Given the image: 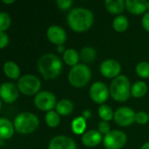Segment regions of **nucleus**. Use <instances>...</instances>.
Listing matches in <instances>:
<instances>
[{
    "label": "nucleus",
    "instance_id": "obj_1",
    "mask_svg": "<svg viewBox=\"0 0 149 149\" xmlns=\"http://www.w3.org/2000/svg\"><path fill=\"white\" fill-rule=\"evenodd\" d=\"M93 14L91 10L85 8L72 9L67 16V23L69 26L75 31H87L93 24Z\"/></svg>",
    "mask_w": 149,
    "mask_h": 149
},
{
    "label": "nucleus",
    "instance_id": "obj_2",
    "mask_svg": "<svg viewBox=\"0 0 149 149\" xmlns=\"http://www.w3.org/2000/svg\"><path fill=\"white\" fill-rule=\"evenodd\" d=\"M38 68L45 79H52L61 73L63 65L58 56L53 53H46L39 58Z\"/></svg>",
    "mask_w": 149,
    "mask_h": 149
},
{
    "label": "nucleus",
    "instance_id": "obj_3",
    "mask_svg": "<svg viewBox=\"0 0 149 149\" xmlns=\"http://www.w3.org/2000/svg\"><path fill=\"white\" fill-rule=\"evenodd\" d=\"M131 88L128 78L125 75H119L112 81L109 92L113 100L124 102L129 99Z\"/></svg>",
    "mask_w": 149,
    "mask_h": 149
},
{
    "label": "nucleus",
    "instance_id": "obj_4",
    "mask_svg": "<svg viewBox=\"0 0 149 149\" xmlns=\"http://www.w3.org/2000/svg\"><path fill=\"white\" fill-rule=\"evenodd\" d=\"M39 124L38 117L29 112L19 113L14 120V127L16 131L22 134H27L34 132Z\"/></svg>",
    "mask_w": 149,
    "mask_h": 149
},
{
    "label": "nucleus",
    "instance_id": "obj_5",
    "mask_svg": "<svg viewBox=\"0 0 149 149\" xmlns=\"http://www.w3.org/2000/svg\"><path fill=\"white\" fill-rule=\"evenodd\" d=\"M91 70L84 64H78L73 66L68 74V80L70 84L75 87H83L91 79Z\"/></svg>",
    "mask_w": 149,
    "mask_h": 149
},
{
    "label": "nucleus",
    "instance_id": "obj_6",
    "mask_svg": "<svg viewBox=\"0 0 149 149\" xmlns=\"http://www.w3.org/2000/svg\"><path fill=\"white\" fill-rule=\"evenodd\" d=\"M17 87L22 93L25 95H33L40 90L41 82L36 76L26 74L18 79Z\"/></svg>",
    "mask_w": 149,
    "mask_h": 149
},
{
    "label": "nucleus",
    "instance_id": "obj_7",
    "mask_svg": "<svg viewBox=\"0 0 149 149\" xmlns=\"http://www.w3.org/2000/svg\"><path fill=\"white\" fill-rule=\"evenodd\" d=\"M103 143L107 149H120L127 143V135L120 130H113L105 135Z\"/></svg>",
    "mask_w": 149,
    "mask_h": 149
},
{
    "label": "nucleus",
    "instance_id": "obj_8",
    "mask_svg": "<svg viewBox=\"0 0 149 149\" xmlns=\"http://www.w3.org/2000/svg\"><path fill=\"white\" fill-rule=\"evenodd\" d=\"M34 104L38 109L49 112L57 106L56 97L53 93L48 91H42L34 98Z\"/></svg>",
    "mask_w": 149,
    "mask_h": 149
},
{
    "label": "nucleus",
    "instance_id": "obj_9",
    "mask_svg": "<svg viewBox=\"0 0 149 149\" xmlns=\"http://www.w3.org/2000/svg\"><path fill=\"white\" fill-rule=\"evenodd\" d=\"M135 113L133 109L127 107H122L118 108L114 112V120L121 127H128L135 121Z\"/></svg>",
    "mask_w": 149,
    "mask_h": 149
},
{
    "label": "nucleus",
    "instance_id": "obj_10",
    "mask_svg": "<svg viewBox=\"0 0 149 149\" xmlns=\"http://www.w3.org/2000/svg\"><path fill=\"white\" fill-rule=\"evenodd\" d=\"M109 90L107 86L101 81L93 83L89 91L91 99L97 104H103L107 100L109 96Z\"/></svg>",
    "mask_w": 149,
    "mask_h": 149
},
{
    "label": "nucleus",
    "instance_id": "obj_11",
    "mask_svg": "<svg viewBox=\"0 0 149 149\" xmlns=\"http://www.w3.org/2000/svg\"><path fill=\"white\" fill-rule=\"evenodd\" d=\"M100 70L103 76L107 78L115 79L119 76L121 70V66L120 63L115 59H106L100 64Z\"/></svg>",
    "mask_w": 149,
    "mask_h": 149
},
{
    "label": "nucleus",
    "instance_id": "obj_12",
    "mask_svg": "<svg viewBox=\"0 0 149 149\" xmlns=\"http://www.w3.org/2000/svg\"><path fill=\"white\" fill-rule=\"evenodd\" d=\"M18 91H19L18 87H17L13 83L5 82L2 84L0 87L1 100L8 104L12 103L17 99L18 94H19Z\"/></svg>",
    "mask_w": 149,
    "mask_h": 149
},
{
    "label": "nucleus",
    "instance_id": "obj_13",
    "mask_svg": "<svg viewBox=\"0 0 149 149\" xmlns=\"http://www.w3.org/2000/svg\"><path fill=\"white\" fill-rule=\"evenodd\" d=\"M48 39L55 45H62L66 40V33L65 30L58 25H52L46 31Z\"/></svg>",
    "mask_w": 149,
    "mask_h": 149
},
{
    "label": "nucleus",
    "instance_id": "obj_14",
    "mask_svg": "<svg viewBox=\"0 0 149 149\" xmlns=\"http://www.w3.org/2000/svg\"><path fill=\"white\" fill-rule=\"evenodd\" d=\"M75 141L67 136L58 135L51 140L49 143V149H76Z\"/></svg>",
    "mask_w": 149,
    "mask_h": 149
},
{
    "label": "nucleus",
    "instance_id": "obj_15",
    "mask_svg": "<svg viewBox=\"0 0 149 149\" xmlns=\"http://www.w3.org/2000/svg\"><path fill=\"white\" fill-rule=\"evenodd\" d=\"M102 140V135L98 130L87 131L82 136V143L88 148H94L98 146Z\"/></svg>",
    "mask_w": 149,
    "mask_h": 149
},
{
    "label": "nucleus",
    "instance_id": "obj_16",
    "mask_svg": "<svg viewBox=\"0 0 149 149\" xmlns=\"http://www.w3.org/2000/svg\"><path fill=\"white\" fill-rule=\"evenodd\" d=\"M148 2L145 0H127L126 7L133 14L140 15L144 13L148 8Z\"/></svg>",
    "mask_w": 149,
    "mask_h": 149
},
{
    "label": "nucleus",
    "instance_id": "obj_17",
    "mask_svg": "<svg viewBox=\"0 0 149 149\" xmlns=\"http://www.w3.org/2000/svg\"><path fill=\"white\" fill-rule=\"evenodd\" d=\"M14 133L12 123L6 118L0 119V137L2 140L10 139Z\"/></svg>",
    "mask_w": 149,
    "mask_h": 149
},
{
    "label": "nucleus",
    "instance_id": "obj_18",
    "mask_svg": "<svg viewBox=\"0 0 149 149\" xmlns=\"http://www.w3.org/2000/svg\"><path fill=\"white\" fill-rule=\"evenodd\" d=\"M105 5L109 12L119 14L124 10L126 2H124L123 0H107L105 2Z\"/></svg>",
    "mask_w": 149,
    "mask_h": 149
},
{
    "label": "nucleus",
    "instance_id": "obj_19",
    "mask_svg": "<svg viewBox=\"0 0 149 149\" xmlns=\"http://www.w3.org/2000/svg\"><path fill=\"white\" fill-rule=\"evenodd\" d=\"M3 72H4L5 75L8 78L11 79H16L20 75L19 67L13 61H7L4 64V65H3Z\"/></svg>",
    "mask_w": 149,
    "mask_h": 149
},
{
    "label": "nucleus",
    "instance_id": "obj_20",
    "mask_svg": "<svg viewBox=\"0 0 149 149\" xmlns=\"http://www.w3.org/2000/svg\"><path fill=\"white\" fill-rule=\"evenodd\" d=\"M79 58H80V57H79V54L78 53V52L72 48L65 50L63 54L64 62L68 65H72V67L78 65Z\"/></svg>",
    "mask_w": 149,
    "mask_h": 149
},
{
    "label": "nucleus",
    "instance_id": "obj_21",
    "mask_svg": "<svg viewBox=\"0 0 149 149\" xmlns=\"http://www.w3.org/2000/svg\"><path fill=\"white\" fill-rule=\"evenodd\" d=\"M73 110V104L69 100H62L57 103L56 112L60 115H69Z\"/></svg>",
    "mask_w": 149,
    "mask_h": 149
},
{
    "label": "nucleus",
    "instance_id": "obj_22",
    "mask_svg": "<svg viewBox=\"0 0 149 149\" xmlns=\"http://www.w3.org/2000/svg\"><path fill=\"white\" fill-rule=\"evenodd\" d=\"M148 93V86L144 81L135 82L131 88V94L134 98H141Z\"/></svg>",
    "mask_w": 149,
    "mask_h": 149
},
{
    "label": "nucleus",
    "instance_id": "obj_23",
    "mask_svg": "<svg viewBox=\"0 0 149 149\" xmlns=\"http://www.w3.org/2000/svg\"><path fill=\"white\" fill-rule=\"evenodd\" d=\"M113 27L115 31L121 32L127 29L128 27V19L126 16L119 15L113 21Z\"/></svg>",
    "mask_w": 149,
    "mask_h": 149
},
{
    "label": "nucleus",
    "instance_id": "obj_24",
    "mask_svg": "<svg viewBox=\"0 0 149 149\" xmlns=\"http://www.w3.org/2000/svg\"><path fill=\"white\" fill-rule=\"evenodd\" d=\"M79 57H80V59L85 63L92 62L96 57V51L94 48H93L91 46L83 47L80 52Z\"/></svg>",
    "mask_w": 149,
    "mask_h": 149
},
{
    "label": "nucleus",
    "instance_id": "obj_25",
    "mask_svg": "<svg viewBox=\"0 0 149 149\" xmlns=\"http://www.w3.org/2000/svg\"><path fill=\"white\" fill-rule=\"evenodd\" d=\"M86 127V122L84 117H77L72 122V129L76 134H82Z\"/></svg>",
    "mask_w": 149,
    "mask_h": 149
},
{
    "label": "nucleus",
    "instance_id": "obj_26",
    "mask_svg": "<svg viewBox=\"0 0 149 149\" xmlns=\"http://www.w3.org/2000/svg\"><path fill=\"white\" fill-rule=\"evenodd\" d=\"M45 122L50 127H56L60 123L59 114L55 111H49L45 115Z\"/></svg>",
    "mask_w": 149,
    "mask_h": 149
},
{
    "label": "nucleus",
    "instance_id": "obj_27",
    "mask_svg": "<svg viewBox=\"0 0 149 149\" xmlns=\"http://www.w3.org/2000/svg\"><path fill=\"white\" fill-rule=\"evenodd\" d=\"M99 115L104 121H109L113 119L114 116V113L112 110V108L107 105H101L99 107Z\"/></svg>",
    "mask_w": 149,
    "mask_h": 149
},
{
    "label": "nucleus",
    "instance_id": "obj_28",
    "mask_svg": "<svg viewBox=\"0 0 149 149\" xmlns=\"http://www.w3.org/2000/svg\"><path fill=\"white\" fill-rule=\"evenodd\" d=\"M136 73L143 78V79H148L149 78V62L142 61L140 62L136 65Z\"/></svg>",
    "mask_w": 149,
    "mask_h": 149
},
{
    "label": "nucleus",
    "instance_id": "obj_29",
    "mask_svg": "<svg viewBox=\"0 0 149 149\" xmlns=\"http://www.w3.org/2000/svg\"><path fill=\"white\" fill-rule=\"evenodd\" d=\"M10 24V17L6 12H0V31L4 32Z\"/></svg>",
    "mask_w": 149,
    "mask_h": 149
},
{
    "label": "nucleus",
    "instance_id": "obj_30",
    "mask_svg": "<svg viewBox=\"0 0 149 149\" xmlns=\"http://www.w3.org/2000/svg\"><path fill=\"white\" fill-rule=\"evenodd\" d=\"M149 120V116L148 114L143 111H141L139 113H137L135 114V121L139 124H141V125H144V124H147L148 121Z\"/></svg>",
    "mask_w": 149,
    "mask_h": 149
},
{
    "label": "nucleus",
    "instance_id": "obj_31",
    "mask_svg": "<svg viewBox=\"0 0 149 149\" xmlns=\"http://www.w3.org/2000/svg\"><path fill=\"white\" fill-rule=\"evenodd\" d=\"M98 131L100 133V134H107L111 132L110 130V125L107 123V121H100L99 124H98Z\"/></svg>",
    "mask_w": 149,
    "mask_h": 149
},
{
    "label": "nucleus",
    "instance_id": "obj_32",
    "mask_svg": "<svg viewBox=\"0 0 149 149\" xmlns=\"http://www.w3.org/2000/svg\"><path fill=\"white\" fill-rule=\"evenodd\" d=\"M58 6L62 10H67L72 4V0H58L56 2Z\"/></svg>",
    "mask_w": 149,
    "mask_h": 149
},
{
    "label": "nucleus",
    "instance_id": "obj_33",
    "mask_svg": "<svg viewBox=\"0 0 149 149\" xmlns=\"http://www.w3.org/2000/svg\"><path fill=\"white\" fill-rule=\"evenodd\" d=\"M9 43V38L5 32L0 31V47L4 48Z\"/></svg>",
    "mask_w": 149,
    "mask_h": 149
},
{
    "label": "nucleus",
    "instance_id": "obj_34",
    "mask_svg": "<svg viewBox=\"0 0 149 149\" xmlns=\"http://www.w3.org/2000/svg\"><path fill=\"white\" fill-rule=\"evenodd\" d=\"M142 25L146 31H149V12H147L144 14V16L142 17Z\"/></svg>",
    "mask_w": 149,
    "mask_h": 149
},
{
    "label": "nucleus",
    "instance_id": "obj_35",
    "mask_svg": "<svg viewBox=\"0 0 149 149\" xmlns=\"http://www.w3.org/2000/svg\"><path fill=\"white\" fill-rule=\"evenodd\" d=\"M58 51L59 52H63L64 51H65V47H64V45H58Z\"/></svg>",
    "mask_w": 149,
    "mask_h": 149
},
{
    "label": "nucleus",
    "instance_id": "obj_36",
    "mask_svg": "<svg viewBox=\"0 0 149 149\" xmlns=\"http://www.w3.org/2000/svg\"><path fill=\"white\" fill-rule=\"evenodd\" d=\"M141 149H149V142L145 143V144L141 147Z\"/></svg>",
    "mask_w": 149,
    "mask_h": 149
},
{
    "label": "nucleus",
    "instance_id": "obj_37",
    "mask_svg": "<svg viewBox=\"0 0 149 149\" xmlns=\"http://www.w3.org/2000/svg\"><path fill=\"white\" fill-rule=\"evenodd\" d=\"M3 2L4 3H12L15 2V0H3Z\"/></svg>",
    "mask_w": 149,
    "mask_h": 149
},
{
    "label": "nucleus",
    "instance_id": "obj_38",
    "mask_svg": "<svg viewBox=\"0 0 149 149\" xmlns=\"http://www.w3.org/2000/svg\"><path fill=\"white\" fill-rule=\"evenodd\" d=\"M147 6H148V9H149V1H148V3H147Z\"/></svg>",
    "mask_w": 149,
    "mask_h": 149
}]
</instances>
